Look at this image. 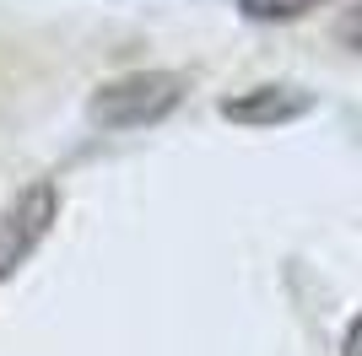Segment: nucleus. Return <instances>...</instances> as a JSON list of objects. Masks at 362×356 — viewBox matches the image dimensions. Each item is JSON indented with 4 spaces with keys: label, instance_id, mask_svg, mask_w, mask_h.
<instances>
[{
    "label": "nucleus",
    "instance_id": "obj_1",
    "mask_svg": "<svg viewBox=\"0 0 362 356\" xmlns=\"http://www.w3.org/2000/svg\"><path fill=\"white\" fill-rule=\"evenodd\" d=\"M184 81L179 71H130L114 76L87 97V119L98 130H151L163 124L173 108L184 103Z\"/></svg>",
    "mask_w": 362,
    "mask_h": 356
},
{
    "label": "nucleus",
    "instance_id": "obj_2",
    "mask_svg": "<svg viewBox=\"0 0 362 356\" xmlns=\"http://www.w3.org/2000/svg\"><path fill=\"white\" fill-rule=\"evenodd\" d=\"M54 216H60V189H54L49 178H38V184H28V189H16L11 210H6V222H0V281L16 275V270L38 254V243L49 237Z\"/></svg>",
    "mask_w": 362,
    "mask_h": 356
},
{
    "label": "nucleus",
    "instance_id": "obj_3",
    "mask_svg": "<svg viewBox=\"0 0 362 356\" xmlns=\"http://www.w3.org/2000/svg\"><path fill=\"white\" fill-rule=\"evenodd\" d=\"M319 108V97L308 87H292V81H265V87L233 92L222 103L227 124H249V130H276V124H298Z\"/></svg>",
    "mask_w": 362,
    "mask_h": 356
},
{
    "label": "nucleus",
    "instance_id": "obj_4",
    "mask_svg": "<svg viewBox=\"0 0 362 356\" xmlns=\"http://www.w3.org/2000/svg\"><path fill=\"white\" fill-rule=\"evenodd\" d=\"M314 6H325V0H238V11L249 22H298Z\"/></svg>",
    "mask_w": 362,
    "mask_h": 356
},
{
    "label": "nucleus",
    "instance_id": "obj_5",
    "mask_svg": "<svg viewBox=\"0 0 362 356\" xmlns=\"http://www.w3.org/2000/svg\"><path fill=\"white\" fill-rule=\"evenodd\" d=\"M335 38H341L351 54H362V0H357V6H346V16L335 22Z\"/></svg>",
    "mask_w": 362,
    "mask_h": 356
},
{
    "label": "nucleus",
    "instance_id": "obj_6",
    "mask_svg": "<svg viewBox=\"0 0 362 356\" xmlns=\"http://www.w3.org/2000/svg\"><path fill=\"white\" fill-rule=\"evenodd\" d=\"M341 356H362V313L346 324V335H341Z\"/></svg>",
    "mask_w": 362,
    "mask_h": 356
}]
</instances>
